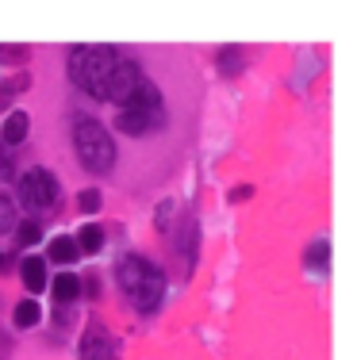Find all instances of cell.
Returning a JSON list of instances; mask_svg holds the SVG:
<instances>
[{"instance_id": "30bf717a", "label": "cell", "mask_w": 357, "mask_h": 360, "mask_svg": "<svg viewBox=\"0 0 357 360\" xmlns=\"http://www.w3.org/2000/svg\"><path fill=\"white\" fill-rule=\"evenodd\" d=\"M50 291H54V299H58V303H73V299L81 296V276H73V272H62V276H54Z\"/></svg>"}, {"instance_id": "ffe728a7", "label": "cell", "mask_w": 357, "mask_h": 360, "mask_svg": "<svg viewBox=\"0 0 357 360\" xmlns=\"http://www.w3.org/2000/svg\"><path fill=\"white\" fill-rule=\"evenodd\" d=\"M15 223V203L8 200V195H0V234H8Z\"/></svg>"}, {"instance_id": "8992f818", "label": "cell", "mask_w": 357, "mask_h": 360, "mask_svg": "<svg viewBox=\"0 0 357 360\" xmlns=\"http://www.w3.org/2000/svg\"><path fill=\"white\" fill-rule=\"evenodd\" d=\"M139 81H142L139 65H135L131 58H119L116 69H112L108 81H104V96H100V100H112V104H119V108H123V104L131 100V92L139 88Z\"/></svg>"}, {"instance_id": "2e32d148", "label": "cell", "mask_w": 357, "mask_h": 360, "mask_svg": "<svg viewBox=\"0 0 357 360\" xmlns=\"http://www.w3.org/2000/svg\"><path fill=\"white\" fill-rule=\"evenodd\" d=\"M31 58L27 46H12V43H0V65H23Z\"/></svg>"}, {"instance_id": "603a6c76", "label": "cell", "mask_w": 357, "mask_h": 360, "mask_svg": "<svg viewBox=\"0 0 357 360\" xmlns=\"http://www.w3.org/2000/svg\"><path fill=\"white\" fill-rule=\"evenodd\" d=\"M4 265H8V257H4V253H0V272H4Z\"/></svg>"}, {"instance_id": "9c48e42d", "label": "cell", "mask_w": 357, "mask_h": 360, "mask_svg": "<svg viewBox=\"0 0 357 360\" xmlns=\"http://www.w3.org/2000/svg\"><path fill=\"white\" fill-rule=\"evenodd\" d=\"M20 268H23V284H27V291H43L46 288V261H39V257H23L20 261Z\"/></svg>"}, {"instance_id": "8fae6325", "label": "cell", "mask_w": 357, "mask_h": 360, "mask_svg": "<svg viewBox=\"0 0 357 360\" xmlns=\"http://www.w3.org/2000/svg\"><path fill=\"white\" fill-rule=\"evenodd\" d=\"M39 318H43V307H39L35 299H23V303H15V310H12V322L20 326V330H31V326H39Z\"/></svg>"}, {"instance_id": "ac0fdd59", "label": "cell", "mask_w": 357, "mask_h": 360, "mask_svg": "<svg viewBox=\"0 0 357 360\" xmlns=\"http://www.w3.org/2000/svg\"><path fill=\"white\" fill-rule=\"evenodd\" d=\"M39 238H43V226L31 219V223H20V230H15V242L20 245H35Z\"/></svg>"}, {"instance_id": "3957f363", "label": "cell", "mask_w": 357, "mask_h": 360, "mask_svg": "<svg viewBox=\"0 0 357 360\" xmlns=\"http://www.w3.org/2000/svg\"><path fill=\"white\" fill-rule=\"evenodd\" d=\"M161 123H166V104H161V92L158 85H154L150 77L139 81V88L131 92V100L123 104V111H119L116 127L123 130V134H150V130H158Z\"/></svg>"}, {"instance_id": "4fadbf2b", "label": "cell", "mask_w": 357, "mask_h": 360, "mask_svg": "<svg viewBox=\"0 0 357 360\" xmlns=\"http://www.w3.org/2000/svg\"><path fill=\"white\" fill-rule=\"evenodd\" d=\"M242 65H246V58H242L238 46H223V50H219V73H223V77L242 73Z\"/></svg>"}, {"instance_id": "44dd1931", "label": "cell", "mask_w": 357, "mask_h": 360, "mask_svg": "<svg viewBox=\"0 0 357 360\" xmlns=\"http://www.w3.org/2000/svg\"><path fill=\"white\" fill-rule=\"evenodd\" d=\"M12 173H15V165H12V150H8L4 142H0V180L12 176Z\"/></svg>"}, {"instance_id": "9a60e30c", "label": "cell", "mask_w": 357, "mask_h": 360, "mask_svg": "<svg viewBox=\"0 0 357 360\" xmlns=\"http://www.w3.org/2000/svg\"><path fill=\"white\" fill-rule=\"evenodd\" d=\"M304 261H307V268H323V265H327V261H330V245H327V238H319V242L307 245Z\"/></svg>"}, {"instance_id": "7c38bea8", "label": "cell", "mask_w": 357, "mask_h": 360, "mask_svg": "<svg viewBox=\"0 0 357 360\" xmlns=\"http://www.w3.org/2000/svg\"><path fill=\"white\" fill-rule=\"evenodd\" d=\"M73 245H77V253H100V249H104V230H100L96 223L81 226V230H77V242H73Z\"/></svg>"}, {"instance_id": "277c9868", "label": "cell", "mask_w": 357, "mask_h": 360, "mask_svg": "<svg viewBox=\"0 0 357 360\" xmlns=\"http://www.w3.org/2000/svg\"><path fill=\"white\" fill-rule=\"evenodd\" d=\"M73 153L88 173H112V165H116V142L96 119L73 123Z\"/></svg>"}, {"instance_id": "7402d4cb", "label": "cell", "mask_w": 357, "mask_h": 360, "mask_svg": "<svg viewBox=\"0 0 357 360\" xmlns=\"http://www.w3.org/2000/svg\"><path fill=\"white\" fill-rule=\"evenodd\" d=\"M250 195H254V188H234V192H231V203H234V200H250Z\"/></svg>"}, {"instance_id": "5b68a950", "label": "cell", "mask_w": 357, "mask_h": 360, "mask_svg": "<svg viewBox=\"0 0 357 360\" xmlns=\"http://www.w3.org/2000/svg\"><path fill=\"white\" fill-rule=\"evenodd\" d=\"M15 200L27 211H54L62 200V184L50 169H27L15 184Z\"/></svg>"}, {"instance_id": "e0dca14e", "label": "cell", "mask_w": 357, "mask_h": 360, "mask_svg": "<svg viewBox=\"0 0 357 360\" xmlns=\"http://www.w3.org/2000/svg\"><path fill=\"white\" fill-rule=\"evenodd\" d=\"M27 85H31L27 73H20V77L4 81V85H0V104H12V96H15V92H27Z\"/></svg>"}, {"instance_id": "5bb4252c", "label": "cell", "mask_w": 357, "mask_h": 360, "mask_svg": "<svg viewBox=\"0 0 357 360\" xmlns=\"http://www.w3.org/2000/svg\"><path fill=\"white\" fill-rule=\"evenodd\" d=\"M50 261H58V265L77 261V245H73V238H54L50 242Z\"/></svg>"}, {"instance_id": "52a82bcc", "label": "cell", "mask_w": 357, "mask_h": 360, "mask_svg": "<svg viewBox=\"0 0 357 360\" xmlns=\"http://www.w3.org/2000/svg\"><path fill=\"white\" fill-rule=\"evenodd\" d=\"M81 360H119L116 356V345H112V338L100 330V326H88L85 338H81Z\"/></svg>"}, {"instance_id": "d6986e66", "label": "cell", "mask_w": 357, "mask_h": 360, "mask_svg": "<svg viewBox=\"0 0 357 360\" xmlns=\"http://www.w3.org/2000/svg\"><path fill=\"white\" fill-rule=\"evenodd\" d=\"M100 192H96V188H85V192L77 195V207L85 211V215H96V211H100Z\"/></svg>"}, {"instance_id": "7a4b0ae2", "label": "cell", "mask_w": 357, "mask_h": 360, "mask_svg": "<svg viewBox=\"0 0 357 360\" xmlns=\"http://www.w3.org/2000/svg\"><path fill=\"white\" fill-rule=\"evenodd\" d=\"M116 62H119L116 46H73L69 50V81L81 88V92H88V96L100 100L104 81H108V73L116 69Z\"/></svg>"}, {"instance_id": "6da1fadb", "label": "cell", "mask_w": 357, "mask_h": 360, "mask_svg": "<svg viewBox=\"0 0 357 360\" xmlns=\"http://www.w3.org/2000/svg\"><path fill=\"white\" fill-rule=\"evenodd\" d=\"M116 280H119V288L127 291V299H131L135 310H154L161 303V296H166V276H161V268L154 265V261L139 257V253H127V257L119 261Z\"/></svg>"}, {"instance_id": "ba28073f", "label": "cell", "mask_w": 357, "mask_h": 360, "mask_svg": "<svg viewBox=\"0 0 357 360\" xmlns=\"http://www.w3.org/2000/svg\"><path fill=\"white\" fill-rule=\"evenodd\" d=\"M27 130H31V119H27V111H12L4 123V146L8 150H15V146L27 138Z\"/></svg>"}]
</instances>
